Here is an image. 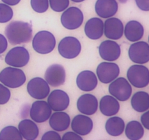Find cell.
<instances>
[{
  "instance_id": "cell-37",
  "label": "cell",
  "mask_w": 149,
  "mask_h": 140,
  "mask_svg": "<svg viewBox=\"0 0 149 140\" xmlns=\"http://www.w3.org/2000/svg\"><path fill=\"white\" fill-rule=\"evenodd\" d=\"M8 48V40L4 35L0 34V54L3 53Z\"/></svg>"
},
{
  "instance_id": "cell-17",
  "label": "cell",
  "mask_w": 149,
  "mask_h": 140,
  "mask_svg": "<svg viewBox=\"0 0 149 140\" xmlns=\"http://www.w3.org/2000/svg\"><path fill=\"white\" fill-rule=\"evenodd\" d=\"M77 107L78 110L84 115H94L98 109V101L92 94H84L78 98Z\"/></svg>"
},
{
  "instance_id": "cell-2",
  "label": "cell",
  "mask_w": 149,
  "mask_h": 140,
  "mask_svg": "<svg viewBox=\"0 0 149 140\" xmlns=\"http://www.w3.org/2000/svg\"><path fill=\"white\" fill-rule=\"evenodd\" d=\"M26 80L23 70L17 67H7L0 72V82L8 88H19L24 85Z\"/></svg>"
},
{
  "instance_id": "cell-4",
  "label": "cell",
  "mask_w": 149,
  "mask_h": 140,
  "mask_svg": "<svg viewBox=\"0 0 149 140\" xmlns=\"http://www.w3.org/2000/svg\"><path fill=\"white\" fill-rule=\"evenodd\" d=\"M127 78L129 82L135 88H145L149 84L148 69L139 64L132 66L127 71Z\"/></svg>"
},
{
  "instance_id": "cell-9",
  "label": "cell",
  "mask_w": 149,
  "mask_h": 140,
  "mask_svg": "<svg viewBox=\"0 0 149 140\" xmlns=\"http://www.w3.org/2000/svg\"><path fill=\"white\" fill-rule=\"evenodd\" d=\"M119 67L115 63L102 62L97 69L98 79L102 83L107 84L116 79L119 75Z\"/></svg>"
},
{
  "instance_id": "cell-5",
  "label": "cell",
  "mask_w": 149,
  "mask_h": 140,
  "mask_svg": "<svg viewBox=\"0 0 149 140\" xmlns=\"http://www.w3.org/2000/svg\"><path fill=\"white\" fill-rule=\"evenodd\" d=\"M60 55L67 59L76 58L81 51V44L77 38L73 37H66L63 38L58 46Z\"/></svg>"
},
{
  "instance_id": "cell-38",
  "label": "cell",
  "mask_w": 149,
  "mask_h": 140,
  "mask_svg": "<svg viewBox=\"0 0 149 140\" xmlns=\"http://www.w3.org/2000/svg\"><path fill=\"white\" fill-rule=\"evenodd\" d=\"M142 125L145 127V128L149 130V111L145 112L140 118Z\"/></svg>"
},
{
  "instance_id": "cell-40",
  "label": "cell",
  "mask_w": 149,
  "mask_h": 140,
  "mask_svg": "<svg viewBox=\"0 0 149 140\" xmlns=\"http://www.w3.org/2000/svg\"><path fill=\"white\" fill-rule=\"evenodd\" d=\"M73 2H76V3H79V2H84V0H72Z\"/></svg>"
},
{
  "instance_id": "cell-25",
  "label": "cell",
  "mask_w": 149,
  "mask_h": 140,
  "mask_svg": "<svg viewBox=\"0 0 149 140\" xmlns=\"http://www.w3.org/2000/svg\"><path fill=\"white\" fill-rule=\"evenodd\" d=\"M18 130L23 138L26 140H34L39 134V128L34 121L29 119L21 121L18 124Z\"/></svg>"
},
{
  "instance_id": "cell-21",
  "label": "cell",
  "mask_w": 149,
  "mask_h": 140,
  "mask_svg": "<svg viewBox=\"0 0 149 140\" xmlns=\"http://www.w3.org/2000/svg\"><path fill=\"white\" fill-rule=\"evenodd\" d=\"M84 30L89 39L98 40L102 37L104 33V23L100 18H92L87 21Z\"/></svg>"
},
{
  "instance_id": "cell-36",
  "label": "cell",
  "mask_w": 149,
  "mask_h": 140,
  "mask_svg": "<svg viewBox=\"0 0 149 140\" xmlns=\"http://www.w3.org/2000/svg\"><path fill=\"white\" fill-rule=\"evenodd\" d=\"M135 2L141 10L149 11V0H135Z\"/></svg>"
},
{
  "instance_id": "cell-1",
  "label": "cell",
  "mask_w": 149,
  "mask_h": 140,
  "mask_svg": "<svg viewBox=\"0 0 149 140\" xmlns=\"http://www.w3.org/2000/svg\"><path fill=\"white\" fill-rule=\"evenodd\" d=\"M5 34L11 45L28 43L32 37V27L29 23L13 21L6 26Z\"/></svg>"
},
{
  "instance_id": "cell-15",
  "label": "cell",
  "mask_w": 149,
  "mask_h": 140,
  "mask_svg": "<svg viewBox=\"0 0 149 140\" xmlns=\"http://www.w3.org/2000/svg\"><path fill=\"white\" fill-rule=\"evenodd\" d=\"M100 55L102 59L107 61H114L121 55V48L115 41L105 40L99 47Z\"/></svg>"
},
{
  "instance_id": "cell-30",
  "label": "cell",
  "mask_w": 149,
  "mask_h": 140,
  "mask_svg": "<svg viewBox=\"0 0 149 140\" xmlns=\"http://www.w3.org/2000/svg\"><path fill=\"white\" fill-rule=\"evenodd\" d=\"M13 16V11L10 5L0 3V23L5 24L10 21Z\"/></svg>"
},
{
  "instance_id": "cell-29",
  "label": "cell",
  "mask_w": 149,
  "mask_h": 140,
  "mask_svg": "<svg viewBox=\"0 0 149 140\" xmlns=\"http://www.w3.org/2000/svg\"><path fill=\"white\" fill-rule=\"evenodd\" d=\"M22 140L23 137L21 136L19 130L15 126L9 125L5 127L0 131V140Z\"/></svg>"
},
{
  "instance_id": "cell-10",
  "label": "cell",
  "mask_w": 149,
  "mask_h": 140,
  "mask_svg": "<svg viewBox=\"0 0 149 140\" xmlns=\"http://www.w3.org/2000/svg\"><path fill=\"white\" fill-rule=\"evenodd\" d=\"M28 94L35 99H44L50 94V87L48 82L41 78L31 79L27 85Z\"/></svg>"
},
{
  "instance_id": "cell-24",
  "label": "cell",
  "mask_w": 149,
  "mask_h": 140,
  "mask_svg": "<svg viewBox=\"0 0 149 140\" xmlns=\"http://www.w3.org/2000/svg\"><path fill=\"white\" fill-rule=\"evenodd\" d=\"M124 35L130 42H136L142 39L144 34L143 25L138 21H130L124 28Z\"/></svg>"
},
{
  "instance_id": "cell-35",
  "label": "cell",
  "mask_w": 149,
  "mask_h": 140,
  "mask_svg": "<svg viewBox=\"0 0 149 140\" xmlns=\"http://www.w3.org/2000/svg\"><path fill=\"white\" fill-rule=\"evenodd\" d=\"M64 140H83L82 137L75 132H67L64 134L62 137Z\"/></svg>"
},
{
  "instance_id": "cell-3",
  "label": "cell",
  "mask_w": 149,
  "mask_h": 140,
  "mask_svg": "<svg viewBox=\"0 0 149 140\" xmlns=\"http://www.w3.org/2000/svg\"><path fill=\"white\" fill-rule=\"evenodd\" d=\"M32 46L34 51L38 53H50L54 51L56 46V38L50 31H39L34 37Z\"/></svg>"
},
{
  "instance_id": "cell-14",
  "label": "cell",
  "mask_w": 149,
  "mask_h": 140,
  "mask_svg": "<svg viewBox=\"0 0 149 140\" xmlns=\"http://www.w3.org/2000/svg\"><path fill=\"white\" fill-rule=\"evenodd\" d=\"M48 104L52 110L58 112L64 111L70 104V98L68 94L61 90H55L49 94Z\"/></svg>"
},
{
  "instance_id": "cell-26",
  "label": "cell",
  "mask_w": 149,
  "mask_h": 140,
  "mask_svg": "<svg viewBox=\"0 0 149 140\" xmlns=\"http://www.w3.org/2000/svg\"><path fill=\"white\" fill-rule=\"evenodd\" d=\"M133 109L138 112H143L149 109V94L144 91H139L133 95L131 100Z\"/></svg>"
},
{
  "instance_id": "cell-20",
  "label": "cell",
  "mask_w": 149,
  "mask_h": 140,
  "mask_svg": "<svg viewBox=\"0 0 149 140\" xmlns=\"http://www.w3.org/2000/svg\"><path fill=\"white\" fill-rule=\"evenodd\" d=\"M76 83L81 91H91L97 87V78L93 72L85 70L78 75Z\"/></svg>"
},
{
  "instance_id": "cell-22",
  "label": "cell",
  "mask_w": 149,
  "mask_h": 140,
  "mask_svg": "<svg viewBox=\"0 0 149 140\" xmlns=\"http://www.w3.org/2000/svg\"><path fill=\"white\" fill-rule=\"evenodd\" d=\"M120 109V104L118 100L111 96H104L100 102V110L105 116H113L116 115Z\"/></svg>"
},
{
  "instance_id": "cell-6",
  "label": "cell",
  "mask_w": 149,
  "mask_h": 140,
  "mask_svg": "<svg viewBox=\"0 0 149 140\" xmlns=\"http://www.w3.org/2000/svg\"><path fill=\"white\" fill-rule=\"evenodd\" d=\"M84 21L82 11L76 7H71L64 11L61 16V22L63 26L69 30H74L79 28Z\"/></svg>"
},
{
  "instance_id": "cell-33",
  "label": "cell",
  "mask_w": 149,
  "mask_h": 140,
  "mask_svg": "<svg viewBox=\"0 0 149 140\" xmlns=\"http://www.w3.org/2000/svg\"><path fill=\"white\" fill-rule=\"evenodd\" d=\"M10 91L7 86L0 83V104H5L10 98Z\"/></svg>"
},
{
  "instance_id": "cell-39",
  "label": "cell",
  "mask_w": 149,
  "mask_h": 140,
  "mask_svg": "<svg viewBox=\"0 0 149 140\" xmlns=\"http://www.w3.org/2000/svg\"><path fill=\"white\" fill-rule=\"evenodd\" d=\"M2 1L5 4L10 5V6H14V5H16L21 2V0H2Z\"/></svg>"
},
{
  "instance_id": "cell-27",
  "label": "cell",
  "mask_w": 149,
  "mask_h": 140,
  "mask_svg": "<svg viewBox=\"0 0 149 140\" xmlns=\"http://www.w3.org/2000/svg\"><path fill=\"white\" fill-rule=\"evenodd\" d=\"M125 128L123 119L119 117H112L109 118L105 124V129L107 134L113 137H118L122 134Z\"/></svg>"
},
{
  "instance_id": "cell-28",
  "label": "cell",
  "mask_w": 149,
  "mask_h": 140,
  "mask_svg": "<svg viewBox=\"0 0 149 140\" xmlns=\"http://www.w3.org/2000/svg\"><path fill=\"white\" fill-rule=\"evenodd\" d=\"M126 136L131 140H139L143 137L144 129L138 121H133L128 123L125 128Z\"/></svg>"
},
{
  "instance_id": "cell-7",
  "label": "cell",
  "mask_w": 149,
  "mask_h": 140,
  "mask_svg": "<svg viewBox=\"0 0 149 140\" xmlns=\"http://www.w3.org/2000/svg\"><path fill=\"white\" fill-rule=\"evenodd\" d=\"M132 87L130 82L124 78H118L112 81L109 86V92L116 99L125 101L131 96Z\"/></svg>"
},
{
  "instance_id": "cell-23",
  "label": "cell",
  "mask_w": 149,
  "mask_h": 140,
  "mask_svg": "<svg viewBox=\"0 0 149 140\" xmlns=\"http://www.w3.org/2000/svg\"><path fill=\"white\" fill-rule=\"evenodd\" d=\"M49 124L51 128L56 131H63L69 128L70 124V118L66 112L58 111L51 115Z\"/></svg>"
},
{
  "instance_id": "cell-34",
  "label": "cell",
  "mask_w": 149,
  "mask_h": 140,
  "mask_svg": "<svg viewBox=\"0 0 149 140\" xmlns=\"http://www.w3.org/2000/svg\"><path fill=\"white\" fill-rule=\"evenodd\" d=\"M61 137H60L59 134H58L56 131H50L48 132L45 133L43 134V136L42 137V140H60L61 139Z\"/></svg>"
},
{
  "instance_id": "cell-13",
  "label": "cell",
  "mask_w": 149,
  "mask_h": 140,
  "mask_svg": "<svg viewBox=\"0 0 149 140\" xmlns=\"http://www.w3.org/2000/svg\"><path fill=\"white\" fill-rule=\"evenodd\" d=\"M45 81L53 87H58L65 82L66 73L64 68L60 64H52L45 73Z\"/></svg>"
},
{
  "instance_id": "cell-8",
  "label": "cell",
  "mask_w": 149,
  "mask_h": 140,
  "mask_svg": "<svg viewBox=\"0 0 149 140\" xmlns=\"http://www.w3.org/2000/svg\"><path fill=\"white\" fill-rule=\"evenodd\" d=\"M29 53L24 47H15L7 53L5 63L13 67H23L29 61Z\"/></svg>"
},
{
  "instance_id": "cell-12",
  "label": "cell",
  "mask_w": 149,
  "mask_h": 140,
  "mask_svg": "<svg viewBox=\"0 0 149 140\" xmlns=\"http://www.w3.org/2000/svg\"><path fill=\"white\" fill-rule=\"evenodd\" d=\"M52 109L48 102L42 100L34 101L30 110V117L36 123H43L48 121L51 115Z\"/></svg>"
},
{
  "instance_id": "cell-19",
  "label": "cell",
  "mask_w": 149,
  "mask_h": 140,
  "mask_svg": "<svg viewBox=\"0 0 149 140\" xmlns=\"http://www.w3.org/2000/svg\"><path fill=\"white\" fill-rule=\"evenodd\" d=\"M72 129L80 136H86L89 134L93 128V121L86 115H78L73 118L71 123Z\"/></svg>"
},
{
  "instance_id": "cell-32",
  "label": "cell",
  "mask_w": 149,
  "mask_h": 140,
  "mask_svg": "<svg viewBox=\"0 0 149 140\" xmlns=\"http://www.w3.org/2000/svg\"><path fill=\"white\" fill-rule=\"evenodd\" d=\"M50 6L55 12H63L68 8L70 0H49Z\"/></svg>"
},
{
  "instance_id": "cell-11",
  "label": "cell",
  "mask_w": 149,
  "mask_h": 140,
  "mask_svg": "<svg viewBox=\"0 0 149 140\" xmlns=\"http://www.w3.org/2000/svg\"><path fill=\"white\" fill-rule=\"evenodd\" d=\"M129 56L132 61L143 64L149 61V45L146 42H137L130 45Z\"/></svg>"
},
{
  "instance_id": "cell-16",
  "label": "cell",
  "mask_w": 149,
  "mask_h": 140,
  "mask_svg": "<svg viewBox=\"0 0 149 140\" xmlns=\"http://www.w3.org/2000/svg\"><path fill=\"white\" fill-rule=\"evenodd\" d=\"M124 25L121 21L116 18H109L104 24V33L110 40H119L124 34Z\"/></svg>"
},
{
  "instance_id": "cell-41",
  "label": "cell",
  "mask_w": 149,
  "mask_h": 140,
  "mask_svg": "<svg viewBox=\"0 0 149 140\" xmlns=\"http://www.w3.org/2000/svg\"><path fill=\"white\" fill-rule=\"evenodd\" d=\"M148 41H149V37H148Z\"/></svg>"
},
{
  "instance_id": "cell-18",
  "label": "cell",
  "mask_w": 149,
  "mask_h": 140,
  "mask_svg": "<svg viewBox=\"0 0 149 140\" xmlns=\"http://www.w3.org/2000/svg\"><path fill=\"white\" fill-rule=\"evenodd\" d=\"M118 8L116 0H97L95 4L96 13L103 18H109L115 15Z\"/></svg>"
},
{
  "instance_id": "cell-31",
  "label": "cell",
  "mask_w": 149,
  "mask_h": 140,
  "mask_svg": "<svg viewBox=\"0 0 149 140\" xmlns=\"http://www.w3.org/2000/svg\"><path fill=\"white\" fill-rule=\"evenodd\" d=\"M31 6L38 13L46 12L49 6V0H31Z\"/></svg>"
}]
</instances>
